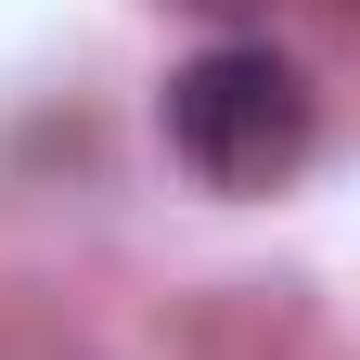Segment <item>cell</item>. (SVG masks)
<instances>
[{
  "mask_svg": "<svg viewBox=\"0 0 360 360\" xmlns=\"http://www.w3.org/2000/svg\"><path fill=\"white\" fill-rule=\"evenodd\" d=\"M180 13H219V26H245V13H270V0H180Z\"/></svg>",
  "mask_w": 360,
  "mask_h": 360,
  "instance_id": "obj_2",
  "label": "cell"
},
{
  "mask_svg": "<svg viewBox=\"0 0 360 360\" xmlns=\"http://www.w3.org/2000/svg\"><path fill=\"white\" fill-rule=\"evenodd\" d=\"M309 142H322V90L296 77V52H270V39H206L167 77V155L206 193H270V180L309 167Z\"/></svg>",
  "mask_w": 360,
  "mask_h": 360,
  "instance_id": "obj_1",
  "label": "cell"
}]
</instances>
